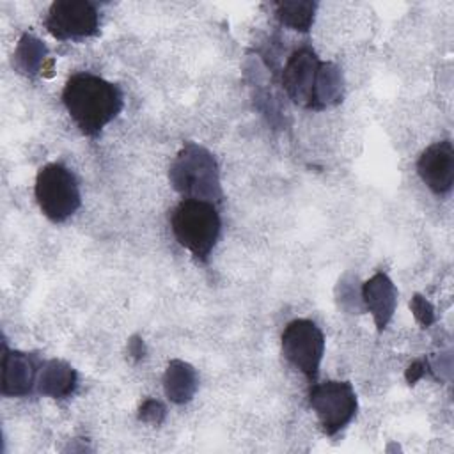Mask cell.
Segmentation results:
<instances>
[{
  "label": "cell",
  "instance_id": "obj_4",
  "mask_svg": "<svg viewBox=\"0 0 454 454\" xmlns=\"http://www.w3.org/2000/svg\"><path fill=\"white\" fill-rule=\"evenodd\" d=\"M176 241L195 259L207 261L220 238V215L213 202L183 199L170 215Z\"/></svg>",
  "mask_w": 454,
  "mask_h": 454
},
{
  "label": "cell",
  "instance_id": "obj_19",
  "mask_svg": "<svg viewBox=\"0 0 454 454\" xmlns=\"http://www.w3.org/2000/svg\"><path fill=\"white\" fill-rule=\"evenodd\" d=\"M129 353H131L133 356H137V358L144 356V342H142L140 339L133 337V339L129 340Z\"/></svg>",
  "mask_w": 454,
  "mask_h": 454
},
{
  "label": "cell",
  "instance_id": "obj_11",
  "mask_svg": "<svg viewBox=\"0 0 454 454\" xmlns=\"http://www.w3.org/2000/svg\"><path fill=\"white\" fill-rule=\"evenodd\" d=\"M362 300L365 309L371 312L378 332H383L392 319L397 305V289L385 273L372 275L362 286Z\"/></svg>",
  "mask_w": 454,
  "mask_h": 454
},
{
  "label": "cell",
  "instance_id": "obj_3",
  "mask_svg": "<svg viewBox=\"0 0 454 454\" xmlns=\"http://www.w3.org/2000/svg\"><path fill=\"white\" fill-rule=\"evenodd\" d=\"M172 188L184 199L218 204L223 200L220 170L215 156L195 142H184L168 168Z\"/></svg>",
  "mask_w": 454,
  "mask_h": 454
},
{
  "label": "cell",
  "instance_id": "obj_10",
  "mask_svg": "<svg viewBox=\"0 0 454 454\" xmlns=\"http://www.w3.org/2000/svg\"><path fill=\"white\" fill-rule=\"evenodd\" d=\"M39 367L35 358L23 351L7 349L4 344L2 355V385L0 392L5 397H25L32 392L37 381Z\"/></svg>",
  "mask_w": 454,
  "mask_h": 454
},
{
  "label": "cell",
  "instance_id": "obj_8",
  "mask_svg": "<svg viewBox=\"0 0 454 454\" xmlns=\"http://www.w3.org/2000/svg\"><path fill=\"white\" fill-rule=\"evenodd\" d=\"M44 27L59 41H82L99 32V12L89 0H57L48 9Z\"/></svg>",
  "mask_w": 454,
  "mask_h": 454
},
{
  "label": "cell",
  "instance_id": "obj_5",
  "mask_svg": "<svg viewBox=\"0 0 454 454\" xmlns=\"http://www.w3.org/2000/svg\"><path fill=\"white\" fill-rule=\"evenodd\" d=\"M34 195L41 213L55 223L66 222L82 204L76 176L60 163H48L39 168Z\"/></svg>",
  "mask_w": 454,
  "mask_h": 454
},
{
  "label": "cell",
  "instance_id": "obj_14",
  "mask_svg": "<svg viewBox=\"0 0 454 454\" xmlns=\"http://www.w3.org/2000/svg\"><path fill=\"white\" fill-rule=\"evenodd\" d=\"M46 53H48L46 46L35 35L23 34L18 46H16L12 64L21 74L34 76L41 69H44Z\"/></svg>",
  "mask_w": 454,
  "mask_h": 454
},
{
  "label": "cell",
  "instance_id": "obj_16",
  "mask_svg": "<svg viewBox=\"0 0 454 454\" xmlns=\"http://www.w3.org/2000/svg\"><path fill=\"white\" fill-rule=\"evenodd\" d=\"M410 309H411L415 319H417L424 328H427L429 325H433V321H434V309H433V305H431L422 294H415V296L411 298Z\"/></svg>",
  "mask_w": 454,
  "mask_h": 454
},
{
  "label": "cell",
  "instance_id": "obj_15",
  "mask_svg": "<svg viewBox=\"0 0 454 454\" xmlns=\"http://www.w3.org/2000/svg\"><path fill=\"white\" fill-rule=\"evenodd\" d=\"M316 9H317V4L307 2V0L278 2L275 4V16L282 25L305 34L310 30L314 23Z\"/></svg>",
  "mask_w": 454,
  "mask_h": 454
},
{
  "label": "cell",
  "instance_id": "obj_9",
  "mask_svg": "<svg viewBox=\"0 0 454 454\" xmlns=\"http://www.w3.org/2000/svg\"><path fill=\"white\" fill-rule=\"evenodd\" d=\"M417 174L436 195H445L454 184V147L450 140L431 144L417 160Z\"/></svg>",
  "mask_w": 454,
  "mask_h": 454
},
{
  "label": "cell",
  "instance_id": "obj_7",
  "mask_svg": "<svg viewBox=\"0 0 454 454\" xmlns=\"http://www.w3.org/2000/svg\"><path fill=\"white\" fill-rule=\"evenodd\" d=\"M282 355L310 381L317 378L325 355V335L310 319H293L282 332Z\"/></svg>",
  "mask_w": 454,
  "mask_h": 454
},
{
  "label": "cell",
  "instance_id": "obj_12",
  "mask_svg": "<svg viewBox=\"0 0 454 454\" xmlns=\"http://www.w3.org/2000/svg\"><path fill=\"white\" fill-rule=\"evenodd\" d=\"M78 383L76 371L64 360L51 358L41 364L37 372V392L53 399H66L69 397Z\"/></svg>",
  "mask_w": 454,
  "mask_h": 454
},
{
  "label": "cell",
  "instance_id": "obj_18",
  "mask_svg": "<svg viewBox=\"0 0 454 454\" xmlns=\"http://www.w3.org/2000/svg\"><path fill=\"white\" fill-rule=\"evenodd\" d=\"M427 371V360H415L410 364V367L406 369V381L410 385H413L415 381H419Z\"/></svg>",
  "mask_w": 454,
  "mask_h": 454
},
{
  "label": "cell",
  "instance_id": "obj_1",
  "mask_svg": "<svg viewBox=\"0 0 454 454\" xmlns=\"http://www.w3.org/2000/svg\"><path fill=\"white\" fill-rule=\"evenodd\" d=\"M282 87L289 99L303 108L323 110L344 98V78L333 62H325L303 46L291 53L282 71Z\"/></svg>",
  "mask_w": 454,
  "mask_h": 454
},
{
  "label": "cell",
  "instance_id": "obj_6",
  "mask_svg": "<svg viewBox=\"0 0 454 454\" xmlns=\"http://www.w3.org/2000/svg\"><path fill=\"white\" fill-rule=\"evenodd\" d=\"M309 406L316 413L328 436L342 431L356 415L358 399L349 381L314 383L309 394Z\"/></svg>",
  "mask_w": 454,
  "mask_h": 454
},
{
  "label": "cell",
  "instance_id": "obj_17",
  "mask_svg": "<svg viewBox=\"0 0 454 454\" xmlns=\"http://www.w3.org/2000/svg\"><path fill=\"white\" fill-rule=\"evenodd\" d=\"M138 419L149 424H161L165 419V408L156 399H147L142 403L138 410Z\"/></svg>",
  "mask_w": 454,
  "mask_h": 454
},
{
  "label": "cell",
  "instance_id": "obj_13",
  "mask_svg": "<svg viewBox=\"0 0 454 454\" xmlns=\"http://www.w3.org/2000/svg\"><path fill=\"white\" fill-rule=\"evenodd\" d=\"M197 387H199L197 371L183 360H170L163 374L165 395L176 404H184L195 395Z\"/></svg>",
  "mask_w": 454,
  "mask_h": 454
},
{
  "label": "cell",
  "instance_id": "obj_2",
  "mask_svg": "<svg viewBox=\"0 0 454 454\" xmlns=\"http://www.w3.org/2000/svg\"><path fill=\"white\" fill-rule=\"evenodd\" d=\"M62 103L87 137H96L124 106L122 92L115 83L87 71L69 76L62 90Z\"/></svg>",
  "mask_w": 454,
  "mask_h": 454
}]
</instances>
